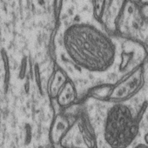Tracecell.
<instances>
[{
	"mask_svg": "<svg viewBox=\"0 0 148 148\" xmlns=\"http://www.w3.org/2000/svg\"><path fill=\"white\" fill-rule=\"evenodd\" d=\"M131 99L125 102L109 103L102 124V139L108 148H132L141 131L142 116L147 101L140 109L134 107Z\"/></svg>",
	"mask_w": 148,
	"mask_h": 148,
	"instance_id": "obj_1",
	"label": "cell"
},
{
	"mask_svg": "<svg viewBox=\"0 0 148 148\" xmlns=\"http://www.w3.org/2000/svg\"><path fill=\"white\" fill-rule=\"evenodd\" d=\"M146 59V58H145ZM145 60L113 84L99 85L92 91V97L102 102H125L141 92L145 86Z\"/></svg>",
	"mask_w": 148,
	"mask_h": 148,
	"instance_id": "obj_2",
	"label": "cell"
},
{
	"mask_svg": "<svg viewBox=\"0 0 148 148\" xmlns=\"http://www.w3.org/2000/svg\"><path fill=\"white\" fill-rule=\"evenodd\" d=\"M139 5L133 0H127L117 25L116 34L148 48V20L142 15Z\"/></svg>",
	"mask_w": 148,
	"mask_h": 148,
	"instance_id": "obj_3",
	"label": "cell"
},
{
	"mask_svg": "<svg viewBox=\"0 0 148 148\" xmlns=\"http://www.w3.org/2000/svg\"><path fill=\"white\" fill-rule=\"evenodd\" d=\"M127 0H105L101 24L111 34H116L117 25Z\"/></svg>",
	"mask_w": 148,
	"mask_h": 148,
	"instance_id": "obj_4",
	"label": "cell"
},
{
	"mask_svg": "<svg viewBox=\"0 0 148 148\" xmlns=\"http://www.w3.org/2000/svg\"><path fill=\"white\" fill-rule=\"evenodd\" d=\"M77 99H78V92H77L76 86L72 82V80L69 79L64 84V86H63V88L58 92L56 98L57 103L61 108L65 109L71 106L76 102Z\"/></svg>",
	"mask_w": 148,
	"mask_h": 148,
	"instance_id": "obj_5",
	"label": "cell"
},
{
	"mask_svg": "<svg viewBox=\"0 0 148 148\" xmlns=\"http://www.w3.org/2000/svg\"><path fill=\"white\" fill-rule=\"evenodd\" d=\"M68 79L69 78L65 71L62 68L57 67L54 70L48 84V95L50 96V98L56 99L58 92Z\"/></svg>",
	"mask_w": 148,
	"mask_h": 148,
	"instance_id": "obj_6",
	"label": "cell"
},
{
	"mask_svg": "<svg viewBox=\"0 0 148 148\" xmlns=\"http://www.w3.org/2000/svg\"><path fill=\"white\" fill-rule=\"evenodd\" d=\"M1 56H2V60H3V64H4V71H5V77H4V81H5V92H7L9 82L11 79V69H10V62L9 58L7 56V53L5 50L1 51Z\"/></svg>",
	"mask_w": 148,
	"mask_h": 148,
	"instance_id": "obj_7",
	"label": "cell"
},
{
	"mask_svg": "<svg viewBox=\"0 0 148 148\" xmlns=\"http://www.w3.org/2000/svg\"><path fill=\"white\" fill-rule=\"evenodd\" d=\"M105 8V0H93V14L95 18L101 23Z\"/></svg>",
	"mask_w": 148,
	"mask_h": 148,
	"instance_id": "obj_8",
	"label": "cell"
},
{
	"mask_svg": "<svg viewBox=\"0 0 148 148\" xmlns=\"http://www.w3.org/2000/svg\"><path fill=\"white\" fill-rule=\"evenodd\" d=\"M34 73H35L36 83L38 86L39 91L42 92V82H41V77H40V71H39V67H38V64H35V65H34Z\"/></svg>",
	"mask_w": 148,
	"mask_h": 148,
	"instance_id": "obj_9",
	"label": "cell"
},
{
	"mask_svg": "<svg viewBox=\"0 0 148 148\" xmlns=\"http://www.w3.org/2000/svg\"><path fill=\"white\" fill-rule=\"evenodd\" d=\"M26 66H27V60L26 58H24L21 63V67L19 70V78L23 79L25 77V72H26Z\"/></svg>",
	"mask_w": 148,
	"mask_h": 148,
	"instance_id": "obj_10",
	"label": "cell"
},
{
	"mask_svg": "<svg viewBox=\"0 0 148 148\" xmlns=\"http://www.w3.org/2000/svg\"><path fill=\"white\" fill-rule=\"evenodd\" d=\"M139 8L142 15L148 20V2H141L139 5Z\"/></svg>",
	"mask_w": 148,
	"mask_h": 148,
	"instance_id": "obj_11",
	"label": "cell"
},
{
	"mask_svg": "<svg viewBox=\"0 0 148 148\" xmlns=\"http://www.w3.org/2000/svg\"><path fill=\"white\" fill-rule=\"evenodd\" d=\"M132 148H148V144L145 142H138Z\"/></svg>",
	"mask_w": 148,
	"mask_h": 148,
	"instance_id": "obj_12",
	"label": "cell"
},
{
	"mask_svg": "<svg viewBox=\"0 0 148 148\" xmlns=\"http://www.w3.org/2000/svg\"><path fill=\"white\" fill-rule=\"evenodd\" d=\"M133 1H136L138 3H141V0H133Z\"/></svg>",
	"mask_w": 148,
	"mask_h": 148,
	"instance_id": "obj_13",
	"label": "cell"
},
{
	"mask_svg": "<svg viewBox=\"0 0 148 148\" xmlns=\"http://www.w3.org/2000/svg\"><path fill=\"white\" fill-rule=\"evenodd\" d=\"M141 2H148V0H141Z\"/></svg>",
	"mask_w": 148,
	"mask_h": 148,
	"instance_id": "obj_14",
	"label": "cell"
}]
</instances>
